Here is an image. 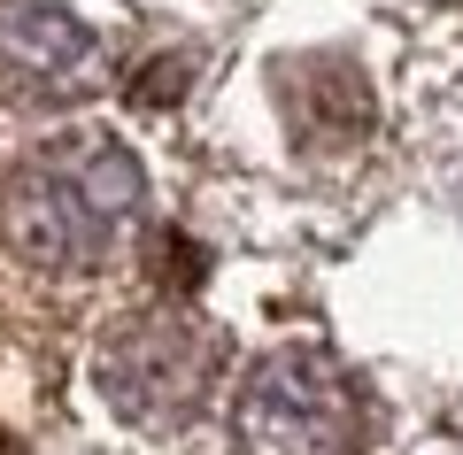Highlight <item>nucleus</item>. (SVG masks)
I'll return each instance as SVG.
<instances>
[{
    "label": "nucleus",
    "mask_w": 463,
    "mask_h": 455,
    "mask_svg": "<svg viewBox=\"0 0 463 455\" xmlns=\"http://www.w3.org/2000/svg\"><path fill=\"white\" fill-rule=\"evenodd\" d=\"M0 455H16V448H8V440H0Z\"/></svg>",
    "instance_id": "nucleus-5"
},
{
    "label": "nucleus",
    "mask_w": 463,
    "mask_h": 455,
    "mask_svg": "<svg viewBox=\"0 0 463 455\" xmlns=\"http://www.w3.org/2000/svg\"><path fill=\"white\" fill-rule=\"evenodd\" d=\"M132 0H0V109H78L124 70Z\"/></svg>",
    "instance_id": "nucleus-2"
},
{
    "label": "nucleus",
    "mask_w": 463,
    "mask_h": 455,
    "mask_svg": "<svg viewBox=\"0 0 463 455\" xmlns=\"http://www.w3.org/2000/svg\"><path fill=\"white\" fill-rule=\"evenodd\" d=\"M147 224V170L109 131H62L0 178V240L32 270L93 278Z\"/></svg>",
    "instance_id": "nucleus-1"
},
{
    "label": "nucleus",
    "mask_w": 463,
    "mask_h": 455,
    "mask_svg": "<svg viewBox=\"0 0 463 455\" xmlns=\"http://www.w3.org/2000/svg\"><path fill=\"white\" fill-rule=\"evenodd\" d=\"M364 386L325 347H279L248 371L232 402V448L240 455H355L364 448Z\"/></svg>",
    "instance_id": "nucleus-4"
},
{
    "label": "nucleus",
    "mask_w": 463,
    "mask_h": 455,
    "mask_svg": "<svg viewBox=\"0 0 463 455\" xmlns=\"http://www.w3.org/2000/svg\"><path fill=\"white\" fill-rule=\"evenodd\" d=\"M93 378L124 424H147V432L194 424L209 386L224 378V332L194 309H132L109 325Z\"/></svg>",
    "instance_id": "nucleus-3"
}]
</instances>
